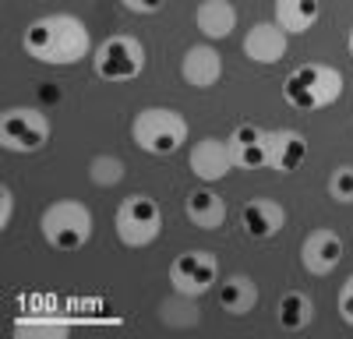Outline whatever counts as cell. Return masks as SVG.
Returning a JSON list of instances; mask_svg holds the SVG:
<instances>
[{"label":"cell","instance_id":"1","mask_svg":"<svg viewBox=\"0 0 353 339\" xmlns=\"http://www.w3.org/2000/svg\"><path fill=\"white\" fill-rule=\"evenodd\" d=\"M21 46L32 61L50 68H68L92 56V36L74 14H43L28 21V28L21 32Z\"/></svg>","mask_w":353,"mask_h":339},{"label":"cell","instance_id":"2","mask_svg":"<svg viewBox=\"0 0 353 339\" xmlns=\"http://www.w3.org/2000/svg\"><path fill=\"white\" fill-rule=\"evenodd\" d=\"M339 96H343V71L332 64H301L283 78V99L301 113L325 110Z\"/></svg>","mask_w":353,"mask_h":339},{"label":"cell","instance_id":"3","mask_svg":"<svg viewBox=\"0 0 353 339\" xmlns=\"http://www.w3.org/2000/svg\"><path fill=\"white\" fill-rule=\"evenodd\" d=\"M131 138L149 156H173L188 141V121L173 106H145L131 121Z\"/></svg>","mask_w":353,"mask_h":339},{"label":"cell","instance_id":"4","mask_svg":"<svg viewBox=\"0 0 353 339\" xmlns=\"http://www.w3.org/2000/svg\"><path fill=\"white\" fill-rule=\"evenodd\" d=\"M39 230L53 251H78L92 237V212L78 198H61V202H50L43 209Z\"/></svg>","mask_w":353,"mask_h":339},{"label":"cell","instance_id":"5","mask_svg":"<svg viewBox=\"0 0 353 339\" xmlns=\"http://www.w3.org/2000/svg\"><path fill=\"white\" fill-rule=\"evenodd\" d=\"M92 71L99 81L106 85H121V81H134L145 71V46L134 36H106L96 50H92Z\"/></svg>","mask_w":353,"mask_h":339},{"label":"cell","instance_id":"6","mask_svg":"<svg viewBox=\"0 0 353 339\" xmlns=\"http://www.w3.org/2000/svg\"><path fill=\"white\" fill-rule=\"evenodd\" d=\"M117 240L124 247H149L163 234V209L149 194H131L117 205Z\"/></svg>","mask_w":353,"mask_h":339},{"label":"cell","instance_id":"7","mask_svg":"<svg viewBox=\"0 0 353 339\" xmlns=\"http://www.w3.org/2000/svg\"><path fill=\"white\" fill-rule=\"evenodd\" d=\"M0 141L8 152H39L50 141V121L36 106H8L0 117Z\"/></svg>","mask_w":353,"mask_h":339},{"label":"cell","instance_id":"8","mask_svg":"<svg viewBox=\"0 0 353 339\" xmlns=\"http://www.w3.org/2000/svg\"><path fill=\"white\" fill-rule=\"evenodd\" d=\"M216 279H219V262L212 251H184L170 265V287L188 297L209 294L216 287Z\"/></svg>","mask_w":353,"mask_h":339},{"label":"cell","instance_id":"9","mask_svg":"<svg viewBox=\"0 0 353 339\" xmlns=\"http://www.w3.org/2000/svg\"><path fill=\"white\" fill-rule=\"evenodd\" d=\"M188 166H191V174H194L201 184H219L237 163H233L230 141L209 134V138H201V141H194V145H191Z\"/></svg>","mask_w":353,"mask_h":339},{"label":"cell","instance_id":"10","mask_svg":"<svg viewBox=\"0 0 353 339\" xmlns=\"http://www.w3.org/2000/svg\"><path fill=\"white\" fill-rule=\"evenodd\" d=\"M343 262V237L336 230H311L301 244V265L311 276H332Z\"/></svg>","mask_w":353,"mask_h":339},{"label":"cell","instance_id":"11","mask_svg":"<svg viewBox=\"0 0 353 339\" xmlns=\"http://www.w3.org/2000/svg\"><path fill=\"white\" fill-rule=\"evenodd\" d=\"M290 46V32L279 21H258L244 36V56L254 64H279Z\"/></svg>","mask_w":353,"mask_h":339},{"label":"cell","instance_id":"12","mask_svg":"<svg viewBox=\"0 0 353 339\" xmlns=\"http://www.w3.org/2000/svg\"><path fill=\"white\" fill-rule=\"evenodd\" d=\"M226 141H230L237 170H265L269 166V131H261L258 124L233 127V134Z\"/></svg>","mask_w":353,"mask_h":339},{"label":"cell","instance_id":"13","mask_svg":"<svg viewBox=\"0 0 353 339\" xmlns=\"http://www.w3.org/2000/svg\"><path fill=\"white\" fill-rule=\"evenodd\" d=\"M181 78L194 89H212V85L223 78V56L216 46L209 43H198V46H188L184 56H181Z\"/></svg>","mask_w":353,"mask_h":339},{"label":"cell","instance_id":"14","mask_svg":"<svg viewBox=\"0 0 353 339\" xmlns=\"http://www.w3.org/2000/svg\"><path fill=\"white\" fill-rule=\"evenodd\" d=\"M241 226L251 240H269L286 226V209L272 198H251L241 209Z\"/></svg>","mask_w":353,"mask_h":339},{"label":"cell","instance_id":"15","mask_svg":"<svg viewBox=\"0 0 353 339\" xmlns=\"http://www.w3.org/2000/svg\"><path fill=\"white\" fill-rule=\"evenodd\" d=\"M307 156V138L301 131H269V170H279V174H293Z\"/></svg>","mask_w":353,"mask_h":339},{"label":"cell","instance_id":"16","mask_svg":"<svg viewBox=\"0 0 353 339\" xmlns=\"http://www.w3.org/2000/svg\"><path fill=\"white\" fill-rule=\"evenodd\" d=\"M184 216L198 226V230H219L226 223V202L212 187H194L184 198Z\"/></svg>","mask_w":353,"mask_h":339},{"label":"cell","instance_id":"17","mask_svg":"<svg viewBox=\"0 0 353 339\" xmlns=\"http://www.w3.org/2000/svg\"><path fill=\"white\" fill-rule=\"evenodd\" d=\"M258 304V282L244 272H233L219 282V307L226 311V315L241 318V315H251Z\"/></svg>","mask_w":353,"mask_h":339},{"label":"cell","instance_id":"18","mask_svg":"<svg viewBox=\"0 0 353 339\" xmlns=\"http://www.w3.org/2000/svg\"><path fill=\"white\" fill-rule=\"evenodd\" d=\"M194 25L205 39H226L237 28V8L230 0H201L194 11Z\"/></svg>","mask_w":353,"mask_h":339},{"label":"cell","instance_id":"19","mask_svg":"<svg viewBox=\"0 0 353 339\" xmlns=\"http://www.w3.org/2000/svg\"><path fill=\"white\" fill-rule=\"evenodd\" d=\"M321 18V0H276V21L290 36H304Z\"/></svg>","mask_w":353,"mask_h":339},{"label":"cell","instance_id":"20","mask_svg":"<svg viewBox=\"0 0 353 339\" xmlns=\"http://www.w3.org/2000/svg\"><path fill=\"white\" fill-rule=\"evenodd\" d=\"M314 318V300L304 290H286L276 304V322L286 332H304Z\"/></svg>","mask_w":353,"mask_h":339},{"label":"cell","instance_id":"21","mask_svg":"<svg viewBox=\"0 0 353 339\" xmlns=\"http://www.w3.org/2000/svg\"><path fill=\"white\" fill-rule=\"evenodd\" d=\"M159 322H166V325H173V329H188V325H194V322H198L194 297L173 290V297L159 304Z\"/></svg>","mask_w":353,"mask_h":339},{"label":"cell","instance_id":"22","mask_svg":"<svg viewBox=\"0 0 353 339\" xmlns=\"http://www.w3.org/2000/svg\"><path fill=\"white\" fill-rule=\"evenodd\" d=\"M124 159L117 156H92V163H88V181H92L96 187H117L124 181Z\"/></svg>","mask_w":353,"mask_h":339},{"label":"cell","instance_id":"23","mask_svg":"<svg viewBox=\"0 0 353 339\" xmlns=\"http://www.w3.org/2000/svg\"><path fill=\"white\" fill-rule=\"evenodd\" d=\"M329 198H336L339 205H353V166H336L329 177Z\"/></svg>","mask_w":353,"mask_h":339},{"label":"cell","instance_id":"24","mask_svg":"<svg viewBox=\"0 0 353 339\" xmlns=\"http://www.w3.org/2000/svg\"><path fill=\"white\" fill-rule=\"evenodd\" d=\"M339 318L346 325H353V276L343 282V290H339Z\"/></svg>","mask_w":353,"mask_h":339},{"label":"cell","instance_id":"25","mask_svg":"<svg viewBox=\"0 0 353 339\" xmlns=\"http://www.w3.org/2000/svg\"><path fill=\"white\" fill-rule=\"evenodd\" d=\"M121 4H124V11H131V14H159L166 0H121Z\"/></svg>","mask_w":353,"mask_h":339},{"label":"cell","instance_id":"26","mask_svg":"<svg viewBox=\"0 0 353 339\" xmlns=\"http://www.w3.org/2000/svg\"><path fill=\"white\" fill-rule=\"evenodd\" d=\"M11 219H14V191L4 184V187H0V226L8 230Z\"/></svg>","mask_w":353,"mask_h":339},{"label":"cell","instance_id":"27","mask_svg":"<svg viewBox=\"0 0 353 339\" xmlns=\"http://www.w3.org/2000/svg\"><path fill=\"white\" fill-rule=\"evenodd\" d=\"M346 50H350V56H353V28H350V36H346Z\"/></svg>","mask_w":353,"mask_h":339}]
</instances>
